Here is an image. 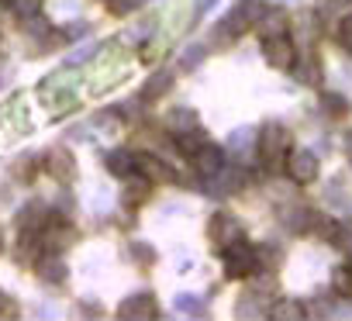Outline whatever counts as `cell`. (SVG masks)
Segmentation results:
<instances>
[{
  "mask_svg": "<svg viewBox=\"0 0 352 321\" xmlns=\"http://www.w3.org/2000/svg\"><path fill=\"white\" fill-rule=\"evenodd\" d=\"M294 148V135L287 124L280 121H266L263 131H259V142H256V152H259V163L266 173H283V159L287 152Z\"/></svg>",
  "mask_w": 352,
  "mask_h": 321,
  "instance_id": "cell-1",
  "label": "cell"
},
{
  "mask_svg": "<svg viewBox=\"0 0 352 321\" xmlns=\"http://www.w3.org/2000/svg\"><path fill=\"white\" fill-rule=\"evenodd\" d=\"M35 239H38L42 252H66V249L76 242V228H73L63 214H52V211H49L45 221L38 225Z\"/></svg>",
  "mask_w": 352,
  "mask_h": 321,
  "instance_id": "cell-2",
  "label": "cell"
},
{
  "mask_svg": "<svg viewBox=\"0 0 352 321\" xmlns=\"http://www.w3.org/2000/svg\"><path fill=\"white\" fill-rule=\"evenodd\" d=\"M221 269L228 280H252L256 269H259V259H256V245H249L245 239L221 249Z\"/></svg>",
  "mask_w": 352,
  "mask_h": 321,
  "instance_id": "cell-3",
  "label": "cell"
},
{
  "mask_svg": "<svg viewBox=\"0 0 352 321\" xmlns=\"http://www.w3.org/2000/svg\"><path fill=\"white\" fill-rule=\"evenodd\" d=\"M283 173L294 187H311L321 173V159L311 148H290L283 159Z\"/></svg>",
  "mask_w": 352,
  "mask_h": 321,
  "instance_id": "cell-4",
  "label": "cell"
},
{
  "mask_svg": "<svg viewBox=\"0 0 352 321\" xmlns=\"http://www.w3.org/2000/svg\"><path fill=\"white\" fill-rule=\"evenodd\" d=\"M208 239H211V245L221 252V249L242 242V239H245V228H242V221L232 218L228 211H214V214L208 218Z\"/></svg>",
  "mask_w": 352,
  "mask_h": 321,
  "instance_id": "cell-5",
  "label": "cell"
},
{
  "mask_svg": "<svg viewBox=\"0 0 352 321\" xmlns=\"http://www.w3.org/2000/svg\"><path fill=\"white\" fill-rule=\"evenodd\" d=\"M263 59H266L273 69H280V73H290V69L297 66V45H294L290 32L263 38Z\"/></svg>",
  "mask_w": 352,
  "mask_h": 321,
  "instance_id": "cell-6",
  "label": "cell"
},
{
  "mask_svg": "<svg viewBox=\"0 0 352 321\" xmlns=\"http://www.w3.org/2000/svg\"><path fill=\"white\" fill-rule=\"evenodd\" d=\"M42 173H49L59 187H69V184L76 180V155H73L69 148H63V145L49 148V152L42 155Z\"/></svg>",
  "mask_w": 352,
  "mask_h": 321,
  "instance_id": "cell-7",
  "label": "cell"
},
{
  "mask_svg": "<svg viewBox=\"0 0 352 321\" xmlns=\"http://www.w3.org/2000/svg\"><path fill=\"white\" fill-rule=\"evenodd\" d=\"M114 314L121 321H155V318H162V307H159V300L152 294H135V297L121 300Z\"/></svg>",
  "mask_w": 352,
  "mask_h": 321,
  "instance_id": "cell-8",
  "label": "cell"
},
{
  "mask_svg": "<svg viewBox=\"0 0 352 321\" xmlns=\"http://www.w3.org/2000/svg\"><path fill=\"white\" fill-rule=\"evenodd\" d=\"M190 166H194V173H197L201 180L214 177V173L225 166V152H221V145H214V142L204 138V142L190 152Z\"/></svg>",
  "mask_w": 352,
  "mask_h": 321,
  "instance_id": "cell-9",
  "label": "cell"
},
{
  "mask_svg": "<svg viewBox=\"0 0 352 321\" xmlns=\"http://www.w3.org/2000/svg\"><path fill=\"white\" fill-rule=\"evenodd\" d=\"M32 269H35V276H38L42 283H52V287H63V283L69 280V266L63 263V252H42V256L32 263Z\"/></svg>",
  "mask_w": 352,
  "mask_h": 321,
  "instance_id": "cell-10",
  "label": "cell"
},
{
  "mask_svg": "<svg viewBox=\"0 0 352 321\" xmlns=\"http://www.w3.org/2000/svg\"><path fill=\"white\" fill-rule=\"evenodd\" d=\"M162 131H166L169 138L201 131V118H197V111H190V107H173V111L162 118Z\"/></svg>",
  "mask_w": 352,
  "mask_h": 321,
  "instance_id": "cell-11",
  "label": "cell"
},
{
  "mask_svg": "<svg viewBox=\"0 0 352 321\" xmlns=\"http://www.w3.org/2000/svg\"><path fill=\"white\" fill-rule=\"evenodd\" d=\"M138 173H142V177H148L152 184H180L176 170L166 163V159L152 155V152H138Z\"/></svg>",
  "mask_w": 352,
  "mask_h": 321,
  "instance_id": "cell-12",
  "label": "cell"
},
{
  "mask_svg": "<svg viewBox=\"0 0 352 321\" xmlns=\"http://www.w3.org/2000/svg\"><path fill=\"white\" fill-rule=\"evenodd\" d=\"M121 184H124V187H121L124 208H142V204L152 197V190H155V184H152L148 177H142V173H131V177H124Z\"/></svg>",
  "mask_w": 352,
  "mask_h": 321,
  "instance_id": "cell-13",
  "label": "cell"
},
{
  "mask_svg": "<svg viewBox=\"0 0 352 321\" xmlns=\"http://www.w3.org/2000/svg\"><path fill=\"white\" fill-rule=\"evenodd\" d=\"M104 166H107V173H111V177L124 180V177L138 173V152H131V148H114V152H107Z\"/></svg>",
  "mask_w": 352,
  "mask_h": 321,
  "instance_id": "cell-14",
  "label": "cell"
},
{
  "mask_svg": "<svg viewBox=\"0 0 352 321\" xmlns=\"http://www.w3.org/2000/svg\"><path fill=\"white\" fill-rule=\"evenodd\" d=\"M252 32H259V38L283 35V32H290V14H287L283 8H266V11H263V18L256 21V28H252Z\"/></svg>",
  "mask_w": 352,
  "mask_h": 321,
  "instance_id": "cell-15",
  "label": "cell"
},
{
  "mask_svg": "<svg viewBox=\"0 0 352 321\" xmlns=\"http://www.w3.org/2000/svg\"><path fill=\"white\" fill-rule=\"evenodd\" d=\"M266 318H273V321H304L307 318V304H300L294 297H280V300H270Z\"/></svg>",
  "mask_w": 352,
  "mask_h": 321,
  "instance_id": "cell-16",
  "label": "cell"
},
{
  "mask_svg": "<svg viewBox=\"0 0 352 321\" xmlns=\"http://www.w3.org/2000/svg\"><path fill=\"white\" fill-rule=\"evenodd\" d=\"M169 87H173V76H169V73H155V76L142 87V104H155L162 93H169Z\"/></svg>",
  "mask_w": 352,
  "mask_h": 321,
  "instance_id": "cell-17",
  "label": "cell"
},
{
  "mask_svg": "<svg viewBox=\"0 0 352 321\" xmlns=\"http://www.w3.org/2000/svg\"><path fill=\"white\" fill-rule=\"evenodd\" d=\"M335 232H338V221H335V218L311 211V225H307V235H318V239L331 242V239H335Z\"/></svg>",
  "mask_w": 352,
  "mask_h": 321,
  "instance_id": "cell-18",
  "label": "cell"
},
{
  "mask_svg": "<svg viewBox=\"0 0 352 321\" xmlns=\"http://www.w3.org/2000/svg\"><path fill=\"white\" fill-rule=\"evenodd\" d=\"M331 294L342 300H352V266H335L331 269Z\"/></svg>",
  "mask_w": 352,
  "mask_h": 321,
  "instance_id": "cell-19",
  "label": "cell"
},
{
  "mask_svg": "<svg viewBox=\"0 0 352 321\" xmlns=\"http://www.w3.org/2000/svg\"><path fill=\"white\" fill-rule=\"evenodd\" d=\"M42 173V159L38 155H25L14 163V180L18 184H35V177Z\"/></svg>",
  "mask_w": 352,
  "mask_h": 321,
  "instance_id": "cell-20",
  "label": "cell"
},
{
  "mask_svg": "<svg viewBox=\"0 0 352 321\" xmlns=\"http://www.w3.org/2000/svg\"><path fill=\"white\" fill-rule=\"evenodd\" d=\"M321 107H324V114L328 118H345L349 114V100L345 97H338V93H321Z\"/></svg>",
  "mask_w": 352,
  "mask_h": 321,
  "instance_id": "cell-21",
  "label": "cell"
},
{
  "mask_svg": "<svg viewBox=\"0 0 352 321\" xmlns=\"http://www.w3.org/2000/svg\"><path fill=\"white\" fill-rule=\"evenodd\" d=\"M290 73H297L304 83H318V80H321V66H318V59H304V63L297 59V66H294Z\"/></svg>",
  "mask_w": 352,
  "mask_h": 321,
  "instance_id": "cell-22",
  "label": "cell"
},
{
  "mask_svg": "<svg viewBox=\"0 0 352 321\" xmlns=\"http://www.w3.org/2000/svg\"><path fill=\"white\" fill-rule=\"evenodd\" d=\"M8 8H14V11L28 21V18H38V14H42V0H11Z\"/></svg>",
  "mask_w": 352,
  "mask_h": 321,
  "instance_id": "cell-23",
  "label": "cell"
},
{
  "mask_svg": "<svg viewBox=\"0 0 352 321\" xmlns=\"http://www.w3.org/2000/svg\"><path fill=\"white\" fill-rule=\"evenodd\" d=\"M104 8H107L111 18H124V14H131L138 8V0H104Z\"/></svg>",
  "mask_w": 352,
  "mask_h": 321,
  "instance_id": "cell-24",
  "label": "cell"
},
{
  "mask_svg": "<svg viewBox=\"0 0 352 321\" xmlns=\"http://www.w3.org/2000/svg\"><path fill=\"white\" fill-rule=\"evenodd\" d=\"M331 242H335L345 256H352V221H345V225L338 221V232H335V239H331Z\"/></svg>",
  "mask_w": 352,
  "mask_h": 321,
  "instance_id": "cell-25",
  "label": "cell"
},
{
  "mask_svg": "<svg viewBox=\"0 0 352 321\" xmlns=\"http://www.w3.org/2000/svg\"><path fill=\"white\" fill-rule=\"evenodd\" d=\"M338 45L352 49V11H345V14L338 18Z\"/></svg>",
  "mask_w": 352,
  "mask_h": 321,
  "instance_id": "cell-26",
  "label": "cell"
},
{
  "mask_svg": "<svg viewBox=\"0 0 352 321\" xmlns=\"http://www.w3.org/2000/svg\"><path fill=\"white\" fill-rule=\"evenodd\" d=\"M14 314H18V304L4 290H0V318H14Z\"/></svg>",
  "mask_w": 352,
  "mask_h": 321,
  "instance_id": "cell-27",
  "label": "cell"
},
{
  "mask_svg": "<svg viewBox=\"0 0 352 321\" xmlns=\"http://www.w3.org/2000/svg\"><path fill=\"white\" fill-rule=\"evenodd\" d=\"M0 45H4V28H0Z\"/></svg>",
  "mask_w": 352,
  "mask_h": 321,
  "instance_id": "cell-28",
  "label": "cell"
},
{
  "mask_svg": "<svg viewBox=\"0 0 352 321\" xmlns=\"http://www.w3.org/2000/svg\"><path fill=\"white\" fill-rule=\"evenodd\" d=\"M0 4H4V8H8V4H11V0H0Z\"/></svg>",
  "mask_w": 352,
  "mask_h": 321,
  "instance_id": "cell-29",
  "label": "cell"
},
{
  "mask_svg": "<svg viewBox=\"0 0 352 321\" xmlns=\"http://www.w3.org/2000/svg\"><path fill=\"white\" fill-rule=\"evenodd\" d=\"M0 256H4V242H0Z\"/></svg>",
  "mask_w": 352,
  "mask_h": 321,
  "instance_id": "cell-30",
  "label": "cell"
}]
</instances>
